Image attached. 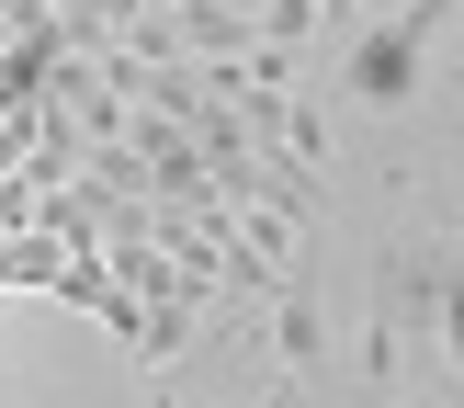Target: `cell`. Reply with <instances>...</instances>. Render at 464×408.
<instances>
[{"label": "cell", "instance_id": "cell-1", "mask_svg": "<svg viewBox=\"0 0 464 408\" xmlns=\"http://www.w3.org/2000/svg\"><path fill=\"white\" fill-rule=\"evenodd\" d=\"M464 12V0H408V12H362V34L340 45V102L352 113H408V91H420V57L430 34Z\"/></svg>", "mask_w": 464, "mask_h": 408}, {"label": "cell", "instance_id": "cell-3", "mask_svg": "<svg viewBox=\"0 0 464 408\" xmlns=\"http://www.w3.org/2000/svg\"><path fill=\"white\" fill-rule=\"evenodd\" d=\"M430 329H442V352H453V374H464V249L442 238V272H430Z\"/></svg>", "mask_w": 464, "mask_h": 408}, {"label": "cell", "instance_id": "cell-5", "mask_svg": "<svg viewBox=\"0 0 464 408\" xmlns=\"http://www.w3.org/2000/svg\"><path fill=\"white\" fill-rule=\"evenodd\" d=\"M374 408H408V397H374Z\"/></svg>", "mask_w": 464, "mask_h": 408}, {"label": "cell", "instance_id": "cell-2", "mask_svg": "<svg viewBox=\"0 0 464 408\" xmlns=\"http://www.w3.org/2000/svg\"><path fill=\"white\" fill-rule=\"evenodd\" d=\"M272 352H284V374H295V385H317V374H329V317H317V272H295V284H284V306H272Z\"/></svg>", "mask_w": 464, "mask_h": 408}, {"label": "cell", "instance_id": "cell-4", "mask_svg": "<svg viewBox=\"0 0 464 408\" xmlns=\"http://www.w3.org/2000/svg\"><path fill=\"white\" fill-rule=\"evenodd\" d=\"M148 408H181V385H159V397H148Z\"/></svg>", "mask_w": 464, "mask_h": 408}]
</instances>
